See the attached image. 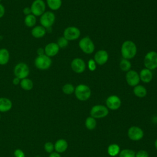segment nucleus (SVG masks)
I'll return each mask as SVG.
<instances>
[{
    "instance_id": "1",
    "label": "nucleus",
    "mask_w": 157,
    "mask_h": 157,
    "mask_svg": "<svg viewBox=\"0 0 157 157\" xmlns=\"http://www.w3.org/2000/svg\"><path fill=\"white\" fill-rule=\"evenodd\" d=\"M137 53V47L132 40H126L123 42L121 47V54L123 58L131 59L135 57Z\"/></svg>"
},
{
    "instance_id": "2",
    "label": "nucleus",
    "mask_w": 157,
    "mask_h": 157,
    "mask_svg": "<svg viewBox=\"0 0 157 157\" xmlns=\"http://www.w3.org/2000/svg\"><path fill=\"white\" fill-rule=\"evenodd\" d=\"M75 96L77 99L81 101L88 100L91 94L90 88L85 84H79L75 88Z\"/></svg>"
},
{
    "instance_id": "3",
    "label": "nucleus",
    "mask_w": 157,
    "mask_h": 157,
    "mask_svg": "<svg viewBox=\"0 0 157 157\" xmlns=\"http://www.w3.org/2000/svg\"><path fill=\"white\" fill-rule=\"evenodd\" d=\"M34 66L39 70H47L50 67L52 64V60L50 57L46 55L37 56L34 61Z\"/></svg>"
},
{
    "instance_id": "4",
    "label": "nucleus",
    "mask_w": 157,
    "mask_h": 157,
    "mask_svg": "<svg viewBox=\"0 0 157 157\" xmlns=\"http://www.w3.org/2000/svg\"><path fill=\"white\" fill-rule=\"evenodd\" d=\"M30 73V69L27 64L23 62L17 64L13 68V74L15 77L20 80L27 78Z\"/></svg>"
},
{
    "instance_id": "5",
    "label": "nucleus",
    "mask_w": 157,
    "mask_h": 157,
    "mask_svg": "<svg viewBox=\"0 0 157 157\" xmlns=\"http://www.w3.org/2000/svg\"><path fill=\"white\" fill-rule=\"evenodd\" d=\"M56 20L55 15L51 11H45L41 16H40L39 21L40 25L46 29L51 28L55 23Z\"/></svg>"
},
{
    "instance_id": "6",
    "label": "nucleus",
    "mask_w": 157,
    "mask_h": 157,
    "mask_svg": "<svg viewBox=\"0 0 157 157\" xmlns=\"http://www.w3.org/2000/svg\"><path fill=\"white\" fill-rule=\"evenodd\" d=\"M78 46L81 50L86 54L93 53L95 49L94 42L88 36L82 38L78 42Z\"/></svg>"
},
{
    "instance_id": "7",
    "label": "nucleus",
    "mask_w": 157,
    "mask_h": 157,
    "mask_svg": "<svg viewBox=\"0 0 157 157\" xmlns=\"http://www.w3.org/2000/svg\"><path fill=\"white\" fill-rule=\"evenodd\" d=\"M145 68L154 70L157 68V52L155 51L148 52L145 56L144 61Z\"/></svg>"
},
{
    "instance_id": "8",
    "label": "nucleus",
    "mask_w": 157,
    "mask_h": 157,
    "mask_svg": "<svg viewBox=\"0 0 157 157\" xmlns=\"http://www.w3.org/2000/svg\"><path fill=\"white\" fill-rule=\"evenodd\" d=\"M109 114L108 108L104 105H95L90 110L91 117L95 119L102 118Z\"/></svg>"
},
{
    "instance_id": "9",
    "label": "nucleus",
    "mask_w": 157,
    "mask_h": 157,
    "mask_svg": "<svg viewBox=\"0 0 157 157\" xmlns=\"http://www.w3.org/2000/svg\"><path fill=\"white\" fill-rule=\"evenodd\" d=\"M30 8L33 15L36 17H40L45 12L46 4L44 0H34Z\"/></svg>"
},
{
    "instance_id": "10",
    "label": "nucleus",
    "mask_w": 157,
    "mask_h": 157,
    "mask_svg": "<svg viewBox=\"0 0 157 157\" xmlns=\"http://www.w3.org/2000/svg\"><path fill=\"white\" fill-rule=\"evenodd\" d=\"M81 33L80 29L75 26H68L63 32V37L67 40H75L79 38Z\"/></svg>"
},
{
    "instance_id": "11",
    "label": "nucleus",
    "mask_w": 157,
    "mask_h": 157,
    "mask_svg": "<svg viewBox=\"0 0 157 157\" xmlns=\"http://www.w3.org/2000/svg\"><path fill=\"white\" fill-rule=\"evenodd\" d=\"M144 133L143 130L139 126H132L128 130V137L134 141H137L142 139L144 137Z\"/></svg>"
},
{
    "instance_id": "12",
    "label": "nucleus",
    "mask_w": 157,
    "mask_h": 157,
    "mask_svg": "<svg viewBox=\"0 0 157 157\" xmlns=\"http://www.w3.org/2000/svg\"><path fill=\"white\" fill-rule=\"evenodd\" d=\"M105 104L108 109H109L112 110H115L120 107L121 105V101L118 96L111 95L106 99Z\"/></svg>"
},
{
    "instance_id": "13",
    "label": "nucleus",
    "mask_w": 157,
    "mask_h": 157,
    "mask_svg": "<svg viewBox=\"0 0 157 157\" xmlns=\"http://www.w3.org/2000/svg\"><path fill=\"white\" fill-rule=\"evenodd\" d=\"M125 78L128 85L133 87L139 85L140 80L139 74L134 70H129L126 72Z\"/></svg>"
},
{
    "instance_id": "14",
    "label": "nucleus",
    "mask_w": 157,
    "mask_h": 157,
    "mask_svg": "<svg viewBox=\"0 0 157 157\" xmlns=\"http://www.w3.org/2000/svg\"><path fill=\"white\" fill-rule=\"evenodd\" d=\"M71 67L74 72L81 74L85 71L86 69V64L82 59L76 58L71 61Z\"/></svg>"
},
{
    "instance_id": "15",
    "label": "nucleus",
    "mask_w": 157,
    "mask_h": 157,
    "mask_svg": "<svg viewBox=\"0 0 157 157\" xmlns=\"http://www.w3.org/2000/svg\"><path fill=\"white\" fill-rule=\"evenodd\" d=\"M93 59L98 65H104L109 59V54L105 50H99L94 54Z\"/></svg>"
},
{
    "instance_id": "16",
    "label": "nucleus",
    "mask_w": 157,
    "mask_h": 157,
    "mask_svg": "<svg viewBox=\"0 0 157 157\" xmlns=\"http://www.w3.org/2000/svg\"><path fill=\"white\" fill-rule=\"evenodd\" d=\"M59 49L60 48L56 42H50L44 47L45 55L50 58L53 57L58 53Z\"/></svg>"
},
{
    "instance_id": "17",
    "label": "nucleus",
    "mask_w": 157,
    "mask_h": 157,
    "mask_svg": "<svg viewBox=\"0 0 157 157\" xmlns=\"http://www.w3.org/2000/svg\"><path fill=\"white\" fill-rule=\"evenodd\" d=\"M31 35L36 39H40L45 36L47 33V29L41 25L34 26L31 31Z\"/></svg>"
},
{
    "instance_id": "18",
    "label": "nucleus",
    "mask_w": 157,
    "mask_h": 157,
    "mask_svg": "<svg viewBox=\"0 0 157 157\" xmlns=\"http://www.w3.org/2000/svg\"><path fill=\"white\" fill-rule=\"evenodd\" d=\"M140 80L144 83H149L153 78V73L151 70L147 68L142 69L139 74Z\"/></svg>"
},
{
    "instance_id": "19",
    "label": "nucleus",
    "mask_w": 157,
    "mask_h": 157,
    "mask_svg": "<svg viewBox=\"0 0 157 157\" xmlns=\"http://www.w3.org/2000/svg\"><path fill=\"white\" fill-rule=\"evenodd\" d=\"M68 147L67 142L64 139H59L56 141L54 144V148L56 152L62 153L64 152Z\"/></svg>"
},
{
    "instance_id": "20",
    "label": "nucleus",
    "mask_w": 157,
    "mask_h": 157,
    "mask_svg": "<svg viewBox=\"0 0 157 157\" xmlns=\"http://www.w3.org/2000/svg\"><path fill=\"white\" fill-rule=\"evenodd\" d=\"M12 107L11 100L7 98H0V112H7Z\"/></svg>"
},
{
    "instance_id": "21",
    "label": "nucleus",
    "mask_w": 157,
    "mask_h": 157,
    "mask_svg": "<svg viewBox=\"0 0 157 157\" xmlns=\"http://www.w3.org/2000/svg\"><path fill=\"white\" fill-rule=\"evenodd\" d=\"M10 59L9 51L5 48L0 49V65L3 66L7 64Z\"/></svg>"
},
{
    "instance_id": "22",
    "label": "nucleus",
    "mask_w": 157,
    "mask_h": 157,
    "mask_svg": "<svg viewBox=\"0 0 157 157\" xmlns=\"http://www.w3.org/2000/svg\"><path fill=\"white\" fill-rule=\"evenodd\" d=\"M133 93L136 96L140 98H142L146 96L147 94V89L143 85H137L134 87Z\"/></svg>"
},
{
    "instance_id": "23",
    "label": "nucleus",
    "mask_w": 157,
    "mask_h": 157,
    "mask_svg": "<svg viewBox=\"0 0 157 157\" xmlns=\"http://www.w3.org/2000/svg\"><path fill=\"white\" fill-rule=\"evenodd\" d=\"M20 86L25 91H30L33 88L34 83L31 79L27 77L21 80Z\"/></svg>"
},
{
    "instance_id": "24",
    "label": "nucleus",
    "mask_w": 157,
    "mask_h": 157,
    "mask_svg": "<svg viewBox=\"0 0 157 157\" xmlns=\"http://www.w3.org/2000/svg\"><path fill=\"white\" fill-rule=\"evenodd\" d=\"M36 22H37L36 17L33 15L32 13L25 16L24 18V23L26 25V26L28 28H33L34 26H35Z\"/></svg>"
},
{
    "instance_id": "25",
    "label": "nucleus",
    "mask_w": 157,
    "mask_h": 157,
    "mask_svg": "<svg viewBox=\"0 0 157 157\" xmlns=\"http://www.w3.org/2000/svg\"><path fill=\"white\" fill-rule=\"evenodd\" d=\"M120 147L117 144H112L109 145L107 148V153L112 157L116 156L120 153Z\"/></svg>"
},
{
    "instance_id": "26",
    "label": "nucleus",
    "mask_w": 157,
    "mask_h": 157,
    "mask_svg": "<svg viewBox=\"0 0 157 157\" xmlns=\"http://www.w3.org/2000/svg\"><path fill=\"white\" fill-rule=\"evenodd\" d=\"M47 6L52 10H58L62 5V0H46Z\"/></svg>"
},
{
    "instance_id": "27",
    "label": "nucleus",
    "mask_w": 157,
    "mask_h": 157,
    "mask_svg": "<svg viewBox=\"0 0 157 157\" xmlns=\"http://www.w3.org/2000/svg\"><path fill=\"white\" fill-rule=\"evenodd\" d=\"M85 124L86 128L89 130H93L96 126V120L92 117H88L85 120Z\"/></svg>"
},
{
    "instance_id": "28",
    "label": "nucleus",
    "mask_w": 157,
    "mask_h": 157,
    "mask_svg": "<svg viewBox=\"0 0 157 157\" xmlns=\"http://www.w3.org/2000/svg\"><path fill=\"white\" fill-rule=\"evenodd\" d=\"M120 68L122 71L124 72H128L129 70H131V63L129 61V59H124L123 58L121 61L120 62Z\"/></svg>"
},
{
    "instance_id": "29",
    "label": "nucleus",
    "mask_w": 157,
    "mask_h": 157,
    "mask_svg": "<svg viewBox=\"0 0 157 157\" xmlns=\"http://www.w3.org/2000/svg\"><path fill=\"white\" fill-rule=\"evenodd\" d=\"M63 92L67 95H69L74 93L75 87L71 83H66L62 87Z\"/></svg>"
},
{
    "instance_id": "30",
    "label": "nucleus",
    "mask_w": 157,
    "mask_h": 157,
    "mask_svg": "<svg viewBox=\"0 0 157 157\" xmlns=\"http://www.w3.org/2000/svg\"><path fill=\"white\" fill-rule=\"evenodd\" d=\"M136 153L134 150L131 149H123L120 151L119 157H135Z\"/></svg>"
},
{
    "instance_id": "31",
    "label": "nucleus",
    "mask_w": 157,
    "mask_h": 157,
    "mask_svg": "<svg viewBox=\"0 0 157 157\" xmlns=\"http://www.w3.org/2000/svg\"><path fill=\"white\" fill-rule=\"evenodd\" d=\"M56 44H58L59 48H64L67 47L69 44V40H67L64 37L61 36L58 39Z\"/></svg>"
},
{
    "instance_id": "32",
    "label": "nucleus",
    "mask_w": 157,
    "mask_h": 157,
    "mask_svg": "<svg viewBox=\"0 0 157 157\" xmlns=\"http://www.w3.org/2000/svg\"><path fill=\"white\" fill-rule=\"evenodd\" d=\"M44 150L45 151L48 153H51L53 152L55 148H54V144L52 142H47L44 144Z\"/></svg>"
},
{
    "instance_id": "33",
    "label": "nucleus",
    "mask_w": 157,
    "mask_h": 157,
    "mask_svg": "<svg viewBox=\"0 0 157 157\" xmlns=\"http://www.w3.org/2000/svg\"><path fill=\"white\" fill-rule=\"evenodd\" d=\"M88 67L90 71H94L96 69V63L93 59H89L88 62Z\"/></svg>"
},
{
    "instance_id": "34",
    "label": "nucleus",
    "mask_w": 157,
    "mask_h": 157,
    "mask_svg": "<svg viewBox=\"0 0 157 157\" xmlns=\"http://www.w3.org/2000/svg\"><path fill=\"white\" fill-rule=\"evenodd\" d=\"M135 157H149V155L147 151L141 150L136 153Z\"/></svg>"
},
{
    "instance_id": "35",
    "label": "nucleus",
    "mask_w": 157,
    "mask_h": 157,
    "mask_svg": "<svg viewBox=\"0 0 157 157\" xmlns=\"http://www.w3.org/2000/svg\"><path fill=\"white\" fill-rule=\"evenodd\" d=\"M13 155L15 157H25V154L24 151L21 149H16L14 152Z\"/></svg>"
},
{
    "instance_id": "36",
    "label": "nucleus",
    "mask_w": 157,
    "mask_h": 157,
    "mask_svg": "<svg viewBox=\"0 0 157 157\" xmlns=\"http://www.w3.org/2000/svg\"><path fill=\"white\" fill-rule=\"evenodd\" d=\"M23 13L25 16L28 15L29 14H31V10L30 7H25L23 9Z\"/></svg>"
},
{
    "instance_id": "37",
    "label": "nucleus",
    "mask_w": 157,
    "mask_h": 157,
    "mask_svg": "<svg viewBox=\"0 0 157 157\" xmlns=\"http://www.w3.org/2000/svg\"><path fill=\"white\" fill-rule=\"evenodd\" d=\"M5 12H6V9L4 6L0 3V18L4 17V15H5Z\"/></svg>"
},
{
    "instance_id": "38",
    "label": "nucleus",
    "mask_w": 157,
    "mask_h": 157,
    "mask_svg": "<svg viewBox=\"0 0 157 157\" xmlns=\"http://www.w3.org/2000/svg\"><path fill=\"white\" fill-rule=\"evenodd\" d=\"M37 56H40V55H43L45 54V52H44V48H42V47H40V48H38L37 51Z\"/></svg>"
},
{
    "instance_id": "39",
    "label": "nucleus",
    "mask_w": 157,
    "mask_h": 157,
    "mask_svg": "<svg viewBox=\"0 0 157 157\" xmlns=\"http://www.w3.org/2000/svg\"><path fill=\"white\" fill-rule=\"evenodd\" d=\"M20 81L21 80L17 77H15L13 80H12V83L14 85H20Z\"/></svg>"
},
{
    "instance_id": "40",
    "label": "nucleus",
    "mask_w": 157,
    "mask_h": 157,
    "mask_svg": "<svg viewBox=\"0 0 157 157\" xmlns=\"http://www.w3.org/2000/svg\"><path fill=\"white\" fill-rule=\"evenodd\" d=\"M48 157H61L60 155V153H58L56 151L55 152H52L51 153H50Z\"/></svg>"
},
{
    "instance_id": "41",
    "label": "nucleus",
    "mask_w": 157,
    "mask_h": 157,
    "mask_svg": "<svg viewBox=\"0 0 157 157\" xmlns=\"http://www.w3.org/2000/svg\"><path fill=\"white\" fill-rule=\"evenodd\" d=\"M155 147L156 149L157 150V139H156V140H155Z\"/></svg>"
},
{
    "instance_id": "42",
    "label": "nucleus",
    "mask_w": 157,
    "mask_h": 157,
    "mask_svg": "<svg viewBox=\"0 0 157 157\" xmlns=\"http://www.w3.org/2000/svg\"><path fill=\"white\" fill-rule=\"evenodd\" d=\"M35 157H41V156H35Z\"/></svg>"
},
{
    "instance_id": "43",
    "label": "nucleus",
    "mask_w": 157,
    "mask_h": 157,
    "mask_svg": "<svg viewBox=\"0 0 157 157\" xmlns=\"http://www.w3.org/2000/svg\"><path fill=\"white\" fill-rule=\"evenodd\" d=\"M0 118H1V115H0Z\"/></svg>"
},
{
    "instance_id": "44",
    "label": "nucleus",
    "mask_w": 157,
    "mask_h": 157,
    "mask_svg": "<svg viewBox=\"0 0 157 157\" xmlns=\"http://www.w3.org/2000/svg\"><path fill=\"white\" fill-rule=\"evenodd\" d=\"M1 1H2V0H0V2H1Z\"/></svg>"
},
{
    "instance_id": "45",
    "label": "nucleus",
    "mask_w": 157,
    "mask_h": 157,
    "mask_svg": "<svg viewBox=\"0 0 157 157\" xmlns=\"http://www.w3.org/2000/svg\"><path fill=\"white\" fill-rule=\"evenodd\" d=\"M156 115H157V113H156Z\"/></svg>"
}]
</instances>
